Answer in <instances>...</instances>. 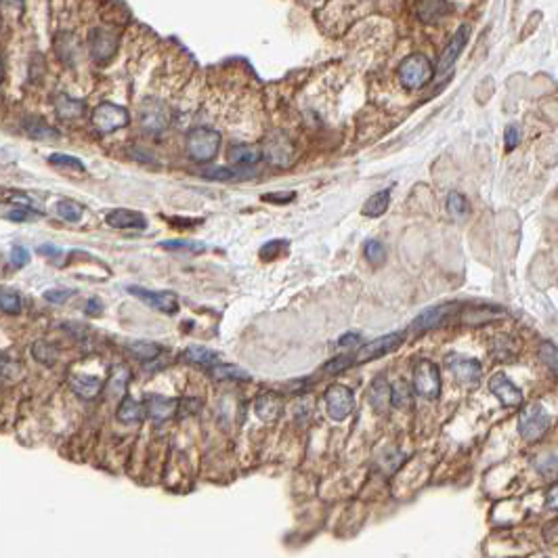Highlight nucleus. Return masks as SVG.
<instances>
[{
	"mask_svg": "<svg viewBox=\"0 0 558 558\" xmlns=\"http://www.w3.org/2000/svg\"><path fill=\"white\" fill-rule=\"evenodd\" d=\"M143 405L136 401V399H132V397H126L124 401L118 405V412H116V416H118V420L120 422H124V424H132V422H139L141 418H143Z\"/></svg>",
	"mask_w": 558,
	"mask_h": 558,
	"instance_id": "cd10ccee",
	"label": "nucleus"
},
{
	"mask_svg": "<svg viewBox=\"0 0 558 558\" xmlns=\"http://www.w3.org/2000/svg\"><path fill=\"white\" fill-rule=\"evenodd\" d=\"M0 80H2V59H0Z\"/></svg>",
	"mask_w": 558,
	"mask_h": 558,
	"instance_id": "4d7b16f0",
	"label": "nucleus"
},
{
	"mask_svg": "<svg viewBox=\"0 0 558 558\" xmlns=\"http://www.w3.org/2000/svg\"><path fill=\"white\" fill-rule=\"evenodd\" d=\"M4 6H19L21 4V0H0Z\"/></svg>",
	"mask_w": 558,
	"mask_h": 558,
	"instance_id": "6e6d98bb",
	"label": "nucleus"
},
{
	"mask_svg": "<svg viewBox=\"0 0 558 558\" xmlns=\"http://www.w3.org/2000/svg\"><path fill=\"white\" fill-rule=\"evenodd\" d=\"M185 147L189 158L197 164L212 162L219 156L221 149V132L208 126H197L187 132Z\"/></svg>",
	"mask_w": 558,
	"mask_h": 558,
	"instance_id": "f257e3e1",
	"label": "nucleus"
},
{
	"mask_svg": "<svg viewBox=\"0 0 558 558\" xmlns=\"http://www.w3.org/2000/svg\"><path fill=\"white\" fill-rule=\"evenodd\" d=\"M451 309H453L451 305H443V307L426 309L424 313H420V315L414 319L412 327H414L416 332H426V330H431V327H436L438 323H443V321L449 317Z\"/></svg>",
	"mask_w": 558,
	"mask_h": 558,
	"instance_id": "412c9836",
	"label": "nucleus"
},
{
	"mask_svg": "<svg viewBox=\"0 0 558 558\" xmlns=\"http://www.w3.org/2000/svg\"><path fill=\"white\" fill-rule=\"evenodd\" d=\"M540 357H542V361L554 372V376H558V347L557 344H552L550 340H546V342H542V347H540Z\"/></svg>",
	"mask_w": 558,
	"mask_h": 558,
	"instance_id": "4c0bfd02",
	"label": "nucleus"
},
{
	"mask_svg": "<svg viewBox=\"0 0 558 558\" xmlns=\"http://www.w3.org/2000/svg\"><path fill=\"white\" fill-rule=\"evenodd\" d=\"M364 252H366V258H368V262H370V265H373V267H380V265H384V262H386V256H388L386 246H384L380 240H370V242L366 244Z\"/></svg>",
	"mask_w": 558,
	"mask_h": 558,
	"instance_id": "c9c22d12",
	"label": "nucleus"
},
{
	"mask_svg": "<svg viewBox=\"0 0 558 558\" xmlns=\"http://www.w3.org/2000/svg\"><path fill=\"white\" fill-rule=\"evenodd\" d=\"M548 426H550V416H548V412H546L542 405H537V403L527 405V407L521 412V416H518V433H521V436H523L525 441H537V438H542V434L548 431Z\"/></svg>",
	"mask_w": 558,
	"mask_h": 558,
	"instance_id": "20e7f679",
	"label": "nucleus"
},
{
	"mask_svg": "<svg viewBox=\"0 0 558 558\" xmlns=\"http://www.w3.org/2000/svg\"><path fill=\"white\" fill-rule=\"evenodd\" d=\"M262 160V151L254 145H231L229 149V162L233 166L252 168Z\"/></svg>",
	"mask_w": 558,
	"mask_h": 558,
	"instance_id": "aec40b11",
	"label": "nucleus"
},
{
	"mask_svg": "<svg viewBox=\"0 0 558 558\" xmlns=\"http://www.w3.org/2000/svg\"><path fill=\"white\" fill-rule=\"evenodd\" d=\"M388 206H390V189H382V191L373 193L372 197L364 204L361 212L368 219H378L388 210Z\"/></svg>",
	"mask_w": 558,
	"mask_h": 558,
	"instance_id": "bb28decb",
	"label": "nucleus"
},
{
	"mask_svg": "<svg viewBox=\"0 0 558 558\" xmlns=\"http://www.w3.org/2000/svg\"><path fill=\"white\" fill-rule=\"evenodd\" d=\"M254 175V170L242 168V166H208L199 173V177L219 181V183H231V181H244Z\"/></svg>",
	"mask_w": 558,
	"mask_h": 558,
	"instance_id": "f3484780",
	"label": "nucleus"
},
{
	"mask_svg": "<svg viewBox=\"0 0 558 558\" xmlns=\"http://www.w3.org/2000/svg\"><path fill=\"white\" fill-rule=\"evenodd\" d=\"M390 403L397 409H405L412 403V393H409L407 382L399 380V382L390 384Z\"/></svg>",
	"mask_w": 558,
	"mask_h": 558,
	"instance_id": "72a5a7b5",
	"label": "nucleus"
},
{
	"mask_svg": "<svg viewBox=\"0 0 558 558\" xmlns=\"http://www.w3.org/2000/svg\"><path fill=\"white\" fill-rule=\"evenodd\" d=\"M40 214L38 212H34V210H30V208H17V210H11L8 214H6V221H15V223H30V221H34V219H38Z\"/></svg>",
	"mask_w": 558,
	"mask_h": 558,
	"instance_id": "c03bdc74",
	"label": "nucleus"
},
{
	"mask_svg": "<svg viewBox=\"0 0 558 558\" xmlns=\"http://www.w3.org/2000/svg\"><path fill=\"white\" fill-rule=\"evenodd\" d=\"M370 405L378 414H382L390 405V384L384 376H378L370 386Z\"/></svg>",
	"mask_w": 558,
	"mask_h": 558,
	"instance_id": "5701e85b",
	"label": "nucleus"
},
{
	"mask_svg": "<svg viewBox=\"0 0 558 558\" xmlns=\"http://www.w3.org/2000/svg\"><path fill=\"white\" fill-rule=\"evenodd\" d=\"M55 212L65 223H78L84 216V208L78 202H74V199H59L55 204Z\"/></svg>",
	"mask_w": 558,
	"mask_h": 558,
	"instance_id": "7c9ffc66",
	"label": "nucleus"
},
{
	"mask_svg": "<svg viewBox=\"0 0 558 558\" xmlns=\"http://www.w3.org/2000/svg\"><path fill=\"white\" fill-rule=\"evenodd\" d=\"M118 36L112 30L97 28L88 34V51L97 63H107L116 55Z\"/></svg>",
	"mask_w": 558,
	"mask_h": 558,
	"instance_id": "1a4fd4ad",
	"label": "nucleus"
},
{
	"mask_svg": "<svg viewBox=\"0 0 558 558\" xmlns=\"http://www.w3.org/2000/svg\"><path fill=\"white\" fill-rule=\"evenodd\" d=\"M447 212L449 216L453 219H466L470 214V202L466 199L464 193H458V191H451L447 195Z\"/></svg>",
	"mask_w": 558,
	"mask_h": 558,
	"instance_id": "2f4dec72",
	"label": "nucleus"
},
{
	"mask_svg": "<svg viewBox=\"0 0 558 558\" xmlns=\"http://www.w3.org/2000/svg\"><path fill=\"white\" fill-rule=\"evenodd\" d=\"M11 262H13L17 269L25 267V265L30 262V250L23 248V246H15V248L11 250Z\"/></svg>",
	"mask_w": 558,
	"mask_h": 558,
	"instance_id": "de8ad7c7",
	"label": "nucleus"
},
{
	"mask_svg": "<svg viewBox=\"0 0 558 558\" xmlns=\"http://www.w3.org/2000/svg\"><path fill=\"white\" fill-rule=\"evenodd\" d=\"M139 122L143 130L151 134H160L170 124V110L160 99H145L139 112Z\"/></svg>",
	"mask_w": 558,
	"mask_h": 558,
	"instance_id": "39448f33",
	"label": "nucleus"
},
{
	"mask_svg": "<svg viewBox=\"0 0 558 558\" xmlns=\"http://www.w3.org/2000/svg\"><path fill=\"white\" fill-rule=\"evenodd\" d=\"M69 384H71V390L80 395L82 399H95L103 386V382L97 376H88V373H74L69 378Z\"/></svg>",
	"mask_w": 558,
	"mask_h": 558,
	"instance_id": "6ab92c4d",
	"label": "nucleus"
},
{
	"mask_svg": "<svg viewBox=\"0 0 558 558\" xmlns=\"http://www.w3.org/2000/svg\"><path fill=\"white\" fill-rule=\"evenodd\" d=\"M128 351L139 357L141 361H151V359H158L160 353H162V347L156 344V342H149V340H134L128 344Z\"/></svg>",
	"mask_w": 558,
	"mask_h": 558,
	"instance_id": "c85d7f7f",
	"label": "nucleus"
},
{
	"mask_svg": "<svg viewBox=\"0 0 558 558\" xmlns=\"http://www.w3.org/2000/svg\"><path fill=\"white\" fill-rule=\"evenodd\" d=\"M53 107H55V114L59 118H65V120H76L84 114V103L80 99L69 97V95H57Z\"/></svg>",
	"mask_w": 558,
	"mask_h": 558,
	"instance_id": "b1692460",
	"label": "nucleus"
},
{
	"mask_svg": "<svg viewBox=\"0 0 558 558\" xmlns=\"http://www.w3.org/2000/svg\"><path fill=\"white\" fill-rule=\"evenodd\" d=\"M286 248H288V242H284V240L269 242V244H265V246L260 248V258H262V260H273V258L281 256Z\"/></svg>",
	"mask_w": 558,
	"mask_h": 558,
	"instance_id": "79ce46f5",
	"label": "nucleus"
},
{
	"mask_svg": "<svg viewBox=\"0 0 558 558\" xmlns=\"http://www.w3.org/2000/svg\"><path fill=\"white\" fill-rule=\"evenodd\" d=\"M128 292L132 296H136L141 303L149 305L151 309L162 310V313H168V315L179 310V298L173 292H151V290H145L141 286H130Z\"/></svg>",
	"mask_w": 558,
	"mask_h": 558,
	"instance_id": "9d476101",
	"label": "nucleus"
},
{
	"mask_svg": "<svg viewBox=\"0 0 558 558\" xmlns=\"http://www.w3.org/2000/svg\"><path fill=\"white\" fill-rule=\"evenodd\" d=\"M160 248L185 250V252H202V250H204V244H199V242H191V240H168V242H160Z\"/></svg>",
	"mask_w": 558,
	"mask_h": 558,
	"instance_id": "a19ab883",
	"label": "nucleus"
},
{
	"mask_svg": "<svg viewBox=\"0 0 558 558\" xmlns=\"http://www.w3.org/2000/svg\"><path fill=\"white\" fill-rule=\"evenodd\" d=\"M32 357H34L38 364H42V366H55L59 353H57L55 344H51V342H47V340H36V342L32 344Z\"/></svg>",
	"mask_w": 558,
	"mask_h": 558,
	"instance_id": "c756f323",
	"label": "nucleus"
},
{
	"mask_svg": "<svg viewBox=\"0 0 558 558\" xmlns=\"http://www.w3.org/2000/svg\"><path fill=\"white\" fill-rule=\"evenodd\" d=\"M21 126L28 132V136L38 139V141H55V139L62 136L59 130L55 126L49 124L42 116H25Z\"/></svg>",
	"mask_w": 558,
	"mask_h": 558,
	"instance_id": "a211bd4d",
	"label": "nucleus"
},
{
	"mask_svg": "<svg viewBox=\"0 0 558 558\" xmlns=\"http://www.w3.org/2000/svg\"><path fill=\"white\" fill-rule=\"evenodd\" d=\"M105 223L114 229H145L147 227V221L141 212L136 210H128V208H116V210H110L107 216H105Z\"/></svg>",
	"mask_w": 558,
	"mask_h": 558,
	"instance_id": "dca6fc26",
	"label": "nucleus"
},
{
	"mask_svg": "<svg viewBox=\"0 0 558 558\" xmlns=\"http://www.w3.org/2000/svg\"><path fill=\"white\" fill-rule=\"evenodd\" d=\"M59 252V248H55V246H40V254H57Z\"/></svg>",
	"mask_w": 558,
	"mask_h": 558,
	"instance_id": "5fc2aeb1",
	"label": "nucleus"
},
{
	"mask_svg": "<svg viewBox=\"0 0 558 558\" xmlns=\"http://www.w3.org/2000/svg\"><path fill=\"white\" fill-rule=\"evenodd\" d=\"M86 313H88V315H99V313H101V303H99L97 298H91V301H88V307H86Z\"/></svg>",
	"mask_w": 558,
	"mask_h": 558,
	"instance_id": "864d4df0",
	"label": "nucleus"
},
{
	"mask_svg": "<svg viewBox=\"0 0 558 558\" xmlns=\"http://www.w3.org/2000/svg\"><path fill=\"white\" fill-rule=\"evenodd\" d=\"M537 468H540V472H542V475H552V472H554V470L558 468V458L557 455L542 458V460L537 462Z\"/></svg>",
	"mask_w": 558,
	"mask_h": 558,
	"instance_id": "8fccbe9b",
	"label": "nucleus"
},
{
	"mask_svg": "<svg viewBox=\"0 0 558 558\" xmlns=\"http://www.w3.org/2000/svg\"><path fill=\"white\" fill-rule=\"evenodd\" d=\"M93 126L103 132V134H110V132H116L120 128H124L130 122V114L128 110L118 105V103H112V101H103L99 103L95 110H93Z\"/></svg>",
	"mask_w": 558,
	"mask_h": 558,
	"instance_id": "7ed1b4c3",
	"label": "nucleus"
},
{
	"mask_svg": "<svg viewBox=\"0 0 558 558\" xmlns=\"http://www.w3.org/2000/svg\"><path fill=\"white\" fill-rule=\"evenodd\" d=\"M353 405H355V399H353L351 388L342 384H334L325 390V409L332 420L336 422L347 420L353 412Z\"/></svg>",
	"mask_w": 558,
	"mask_h": 558,
	"instance_id": "0eeeda50",
	"label": "nucleus"
},
{
	"mask_svg": "<svg viewBox=\"0 0 558 558\" xmlns=\"http://www.w3.org/2000/svg\"><path fill=\"white\" fill-rule=\"evenodd\" d=\"M416 13L424 23H434L447 13V0H418Z\"/></svg>",
	"mask_w": 558,
	"mask_h": 558,
	"instance_id": "393cba45",
	"label": "nucleus"
},
{
	"mask_svg": "<svg viewBox=\"0 0 558 558\" xmlns=\"http://www.w3.org/2000/svg\"><path fill=\"white\" fill-rule=\"evenodd\" d=\"M284 409V401L277 393L269 390L256 397L254 401V414L262 420V422H275L281 416Z\"/></svg>",
	"mask_w": 558,
	"mask_h": 558,
	"instance_id": "2eb2a0df",
	"label": "nucleus"
},
{
	"mask_svg": "<svg viewBox=\"0 0 558 558\" xmlns=\"http://www.w3.org/2000/svg\"><path fill=\"white\" fill-rule=\"evenodd\" d=\"M518 141H521V132H518V128H516V126H508V128H506V136H504L506 149H508V151L516 149Z\"/></svg>",
	"mask_w": 558,
	"mask_h": 558,
	"instance_id": "09e8293b",
	"label": "nucleus"
},
{
	"mask_svg": "<svg viewBox=\"0 0 558 558\" xmlns=\"http://www.w3.org/2000/svg\"><path fill=\"white\" fill-rule=\"evenodd\" d=\"M126 382H128V370H126L124 366H118V368L114 370V376H112V386H110V390H112L114 397H120V395L124 393Z\"/></svg>",
	"mask_w": 558,
	"mask_h": 558,
	"instance_id": "ea45409f",
	"label": "nucleus"
},
{
	"mask_svg": "<svg viewBox=\"0 0 558 558\" xmlns=\"http://www.w3.org/2000/svg\"><path fill=\"white\" fill-rule=\"evenodd\" d=\"M403 342V334L395 332V334H386V336H380L372 342L364 344L353 357H355V364H368L372 359H380L388 353H393L395 349H399Z\"/></svg>",
	"mask_w": 558,
	"mask_h": 558,
	"instance_id": "6e6552de",
	"label": "nucleus"
},
{
	"mask_svg": "<svg viewBox=\"0 0 558 558\" xmlns=\"http://www.w3.org/2000/svg\"><path fill=\"white\" fill-rule=\"evenodd\" d=\"M546 506L552 508V510H558V483L554 487H550L548 492V497H546Z\"/></svg>",
	"mask_w": 558,
	"mask_h": 558,
	"instance_id": "3c124183",
	"label": "nucleus"
},
{
	"mask_svg": "<svg viewBox=\"0 0 558 558\" xmlns=\"http://www.w3.org/2000/svg\"><path fill=\"white\" fill-rule=\"evenodd\" d=\"M468 38H470V28H468V25H462V28L451 36V40L447 42V47L443 49V53H441V57H438V71H449V69L453 67V63L458 62V57H460V53H462V49L466 47Z\"/></svg>",
	"mask_w": 558,
	"mask_h": 558,
	"instance_id": "ddd939ff",
	"label": "nucleus"
},
{
	"mask_svg": "<svg viewBox=\"0 0 558 558\" xmlns=\"http://www.w3.org/2000/svg\"><path fill=\"white\" fill-rule=\"evenodd\" d=\"M210 372L219 380H238V382H246L250 380V373L238 366H229V364H216L214 368H210Z\"/></svg>",
	"mask_w": 558,
	"mask_h": 558,
	"instance_id": "473e14b6",
	"label": "nucleus"
},
{
	"mask_svg": "<svg viewBox=\"0 0 558 558\" xmlns=\"http://www.w3.org/2000/svg\"><path fill=\"white\" fill-rule=\"evenodd\" d=\"M351 366H355V357H353V355H340V357H334L332 361H327V364L323 366V372L334 376V373L349 370Z\"/></svg>",
	"mask_w": 558,
	"mask_h": 558,
	"instance_id": "58836bf2",
	"label": "nucleus"
},
{
	"mask_svg": "<svg viewBox=\"0 0 558 558\" xmlns=\"http://www.w3.org/2000/svg\"><path fill=\"white\" fill-rule=\"evenodd\" d=\"M433 78L434 65L422 53H414V55L405 57L399 65V80L409 91H418V88L426 86Z\"/></svg>",
	"mask_w": 558,
	"mask_h": 558,
	"instance_id": "f03ea898",
	"label": "nucleus"
},
{
	"mask_svg": "<svg viewBox=\"0 0 558 558\" xmlns=\"http://www.w3.org/2000/svg\"><path fill=\"white\" fill-rule=\"evenodd\" d=\"M185 359L195 364V366H202V368H214L219 364V353H214L208 347L191 344V347H187Z\"/></svg>",
	"mask_w": 558,
	"mask_h": 558,
	"instance_id": "a878e982",
	"label": "nucleus"
},
{
	"mask_svg": "<svg viewBox=\"0 0 558 558\" xmlns=\"http://www.w3.org/2000/svg\"><path fill=\"white\" fill-rule=\"evenodd\" d=\"M76 292L74 290H63V288H55V290H49L45 292V298L53 305H63L65 301H69Z\"/></svg>",
	"mask_w": 558,
	"mask_h": 558,
	"instance_id": "49530a36",
	"label": "nucleus"
},
{
	"mask_svg": "<svg viewBox=\"0 0 558 558\" xmlns=\"http://www.w3.org/2000/svg\"><path fill=\"white\" fill-rule=\"evenodd\" d=\"M447 368L451 370V373L462 382V384H477L483 368L479 361L475 359H468V357H458V355H451L447 359Z\"/></svg>",
	"mask_w": 558,
	"mask_h": 558,
	"instance_id": "4468645a",
	"label": "nucleus"
},
{
	"mask_svg": "<svg viewBox=\"0 0 558 558\" xmlns=\"http://www.w3.org/2000/svg\"><path fill=\"white\" fill-rule=\"evenodd\" d=\"M357 342H359V336H357V334H344V336L338 340L340 347H355Z\"/></svg>",
	"mask_w": 558,
	"mask_h": 558,
	"instance_id": "603ef678",
	"label": "nucleus"
},
{
	"mask_svg": "<svg viewBox=\"0 0 558 558\" xmlns=\"http://www.w3.org/2000/svg\"><path fill=\"white\" fill-rule=\"evenodd\" d=\"M175 409H177L175 399H166L162 395H149L147 397V412H149V418L156 422L168 420L175 414Z\"/></svg>",
	"mask_w": 558,
	"mask_h": 558,
	"instance_id": "4be33fe9",
	"label": "nucleus"
},
{
	"mask_svg": "<svg viewBox=\"0 0 558 558\" xmlns=\"http://www.w3.org/2000/svg\"><path fill=\"white\" fill-rule=\"evenodd\" d=\"M0 310L6 315L21 313V296L11 288H0Z\"/></svg>",
	"mask_w": 558,
	"mask_h": 558,
	"instance_id": "f704fd0d",
	"label": "nucleus"
},
{
	"mask_svg": "<svg viewBox=\"0 0 558 558\" xmlns=\"http://www.w3.org/2000/svg\"><path fill=\"white\" fill-rule=\"evenodd\" d=\"M294 197H296V191H275V193L262 195V199L269 204H290V202H294Z\"/></svg>",
	"mask_w": 558,
	"mask_h": 558,
	"instance_id": "a18cd8bd",
	"label": "nucleus"
},
{
	"mask_svg": "<svg viewBox=\"0 0 558 558\" xmlns=\"http://www.w3.org/2000/svg\"><path fill=\"white\" fill-rule=\"evenodd\" d=\"M49 164L57 166V168H71V170H86V164L76 158V156H67V153H51L49 156Z\"/></svg>",
	"mask_w": 558,
	"mask_h": 558,
	"instance_id": "e433bc0d",
	"label": "nucleus"
},
{
	"mask_svg": "<svg viewBox=\"0 0 558 558\" xmlns=\"http://www.w3.org/2000/svg\"><path fill=\"white\" fill-rule=\"evenodd\" d=\"M265 158L275 166H290L294 160V145L284 134H275L265 143Z\"/></svg>",
	"mask_w": 558,
	"mask_h": 558,
	"instance_id": "f8f14e48",
	"label": "nucleus"
},
{
	"mask_svg": "<svg viewBox=\"0 0 558 558\" xmlns=\"http://www.w3.org/2000/svg\"><path fill=\"white\" fill-rule=\"evenodd\" d=\"M489 390L499 399L501 405L508 407H518L523 405V393L518 390V386L506 376V373L497 372L492 380H489Z\"/></svg>",
	"mask_w": 558,
	"mask_h": 558,
	"instance_id": "9b49d317",
	"label": "nucleus"
},
{
	"mask_svg": "<svg viewBox=\"0 0 558 558\" xmlns=\"http://www.w3.org/2000/svg\"><path fill=\"white\" fill-rule=\"evenodd\" d=\"M21 373V366L8 355L0 353V378H15Z\"/></svg>",
	"mask_w": 558,
	"mask_h": 558,
	"instance_id": "37998d69",
	"label": "nucleus"
},
{
	"mask_svg": "<svg viewBox=\"0 0 558 558\" xmlns=\"http://www.w3.org/2000/svg\"><path fill=\"white\" fill-rule=\"evenodd\" d=\"M414 390L429 401H434L441 395V373H438V368L433 361L422 359L416 364V368H414Z\"/></svg>",
	"mask_w": 558,
	"mask_h": 558,
	"instance_id": "423d86ee",
	"label": "nucleus"
}]
</instances>
